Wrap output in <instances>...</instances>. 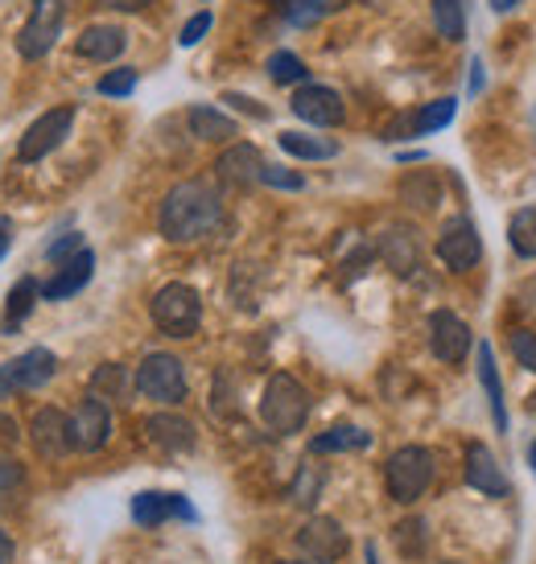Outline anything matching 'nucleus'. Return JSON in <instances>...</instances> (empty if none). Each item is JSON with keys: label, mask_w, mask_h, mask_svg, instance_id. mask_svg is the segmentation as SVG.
<instances>
[{"label": "nucleus", "mask_w": 536, "mask_h": 564, "mask_svg": "<svg viewBox=\"0 0 536 564\" xmlns=\"http://www.w3.org/2000/svg\"><path fill=\"white\" fill-rule=\"evenodd\" d=\"M186 124L199 141H211V144L232 141V137L239 132L236 120H232V116H223L219 108H211V104H194V108L186 111Z\"/></svg>", "instance_id": "4be33fe9"}, {"label": "nucleus", "mask_w": 536, "mask_h": 564, "mask_svg": "<svg viewBox=\"0 0 536 564\" xmlns=\"http://www.w3.org/2000/svg\"><path fill=\"white\" fill-rule=\"evenodd\" d=\"M400 198L409 206H417V210H433V206L442 203V186H438V177L429 170L409 173V177L400 182Z\"/></svg>", "instance_id": "bb28decb"}, {"label": "nucleus", "mask_w": 536, "mask_h": 564, "mask_svg": "<svg viewBox=\"0 0 536 564\" xmlns=\"http://www.w3.org/2000/svg\"><path fill=\"white\" fill-rule=\"evenodd\" d=\"M223 198L211 182H178L158 210V227L170 243H199L223 227Z\"/></svg>", "instance_id": "f257e3e1"}, {"label": "nucleus", "mask_w": 536, "mask_h": 564, "mask_svg": "<svg viewBox=\"0 0 536 564\" xmlns=\"http://www.w3.org/2000/svg\"><path fill=\"white\" fill-rule=\"evenodd\" d=\"M429 346H433V355L442 362H454L458 367V362L471 355L474 334L454 310H433V314H429Z\"/></svg>", "instance_id": "9b49d317"}, {"label": "nucleus", "mask_w": 536, "mask_h": 564, "mask_svg": "<svg viewBox=\"0 0 536 564\" xmlns=\"http://www.w3.org/2000/svg\"><path fill=\"white\" fill-rule=\"evenodd\" d=\"M260 182L272 186V189H301L305 186V177L293 173V170H285V165H265V170H260Z\"/></svg>", "instance_id": "58836bf2"}, {"label": "nucleus", "mask_w": 536, "mask_h": 564, "mask_svg": "<svg viewBox=\"0 0 536 564\" xmlns=\"http://www.w3.org/2000/svg\"><path fill=\"white\" fill-rule=\"evenodd\" d=\"M211 25H215V17L211 13H194L186 21V25H182V33H178V46H199V42H203L206 37V30H211Z\"/></svg>", "instance_id": "ea45409f"}, {"label": "nucleus", "mask_w": 536, "mask_h": 564, "mask_svg": "<svg viewBox=\"0 0 536 564\" xmlns=\"http://www.w3.org/2000/svg\"><path fill=\"white\" fill-rule=\"evenodd\" d=\"M223 104H232V108L248 111V116H256V120H268V108H260V104H256V99H248V95L227 91V95H223Z\"/></svg>", "instance_id": "c03bdc74"}, {"label": "nucleus", "mask_w": 536, "mask_h": 564, "mask_svg": "<svg viewBox=\"0 0 536 564\" xmlns=\"http://www.w3.org/2000/svg\"><path fill=\"white\" fill-rule=\"evenodd\" d=\"M9 561H13V535L0 532V564H9Z\"/></svg>", "instance_id": "de8ad7c7"}, {"label": "nucleus", "mask_w": 536, "mask_h": 564, "mask_svg": "<svg viewBox=\"0 0 536 564\" xmlns=\"http://www.w3.org/2000/svg\"><path fill=\"white\" fill-rule=\"evenodd\" d=\"M149 314H153V326H158L161 334H170V338H190V334L199 329V322H203V297H199L190 284L170 281L153 293Z\"/></svg>", "instance_id": "7ed1b4c3"}, {"label": "nucleus", "mask_w": 536, "mask_h": 564, "mask_svg": "<svg viewBox=\"0 0 536 564\" xmlns=\"http://www.w3.org/2000/svg\"><path fill=\"white\" fill-rule=\"evenodd\" d=\"M467 482L479 490V495H487V499H507L512 495V482H507L504 466L495 462L483 441H471L467 445Z\"/></svg>", "instance_id": "4468645a"}, {"label": "nucleus", "mask_w": 536, "mask_h": 564, "mask_svg": "<svg viewBox=\"0 0 536 564\" xmlns=\"http://www.w3.org/2000/svg\"><path fill=\"white\" fill-rule=\"evenodd\" d=\"M30 437H33V449L42 457H63L71 449V416H66L63 408H37L30 421Z\"/></svg>", "instance_id": "2eb2a0df"}, {"label": "nucleus", "mask_w": 536, "mask_h": 564, "mask_svg": "<svg viewBox=\"0 0 536 564\" xmlns=\"http://www.w3.org/2000/svg\"><path fill=\"white\" fill-rule=\"evenodd\" d=\"M433 25L446 42L467 37V0H433Z\"/></svg>", "instance_id": "7c9ffc66"}, {"label": "nucleus", "mask_w": 536, "mask_h": 564, "mask_svg": "<svg viewBox=\"0 0 536 564\" xmlns=\"http://www.w3.org/2000/svg\"><path fill=\"white\" fill-rule=\"evenodd\" d=\"M322 486H326V470H322V466H314V462H305V466L298 470V478L289 482V502L310 511V507L322 499Z\"/></svg>", "instance_id": "cd10ccee"}, {"label": "nucleus", "mask_w": 536, "mask_h": 564, "mask_svg": "<svg viewBox=\"0 0 536 564\" xmlns=\"http://www.w3.org/2000/svg\"><path fill=\"white\" fill-rule=\"evenodd\" d=\"M396 549L405 556H421L426 552V519H405L396 523Z\"/></svg>", "instance_id": "f704fd0d"}, {"label": "nucleus", "mask_w": 536, "mask_h": 564, "mask_svg": "<svg viewBox=\"0 0 536 564\" xmlns=\"http://www.w3.org/2000/svg\"><path fill=\"white\" fill-rule=\"evenodd\" d=\"M507 243H512L516 256L536 260V206H524V210L512 215V223H507Z\"/></svg>", "instance_id": "c756f323"}, {"label": "nucleus", "mask_w": 536, "mask_h": 564, "mask_svg": "<svg viewBox=\"0 0 536 564\" xmlns=\"http://www.w3.org/2000/svg\"><path fill=\"white\" fill-rule=\"evenodd\" d=\"M95 91L108 95V99H125V95L137 91V70H132V66H120V70H111V75H104V79L95 83Z\"/></svg>", "instance_id": "c9c22d12"}, {"label": "nucleus", "mask_w": 536, "mask_h": 564, "mask_svg": "<svg viewBox=\"0 0 536 564\" xmlns=\"http://www.w3.org/2000/svg\"><path fill=\"white\" fill-rule=\"evenodd\" d=\"M367 564H379V556H376V544H367Z\"/></svg>", "instance_id": "3c124183"}, {"label": "nucleus", "mask_w": 536, "mask_h": 564, "mask_svg": "<svg viewBox=\"0 0 536 564\" xmlns=\"http://www.w3.org/2000/svg\"><path fill=\"white\" fill-rule=\"evenodd\" d=\"M471 70H474V75H471V91H483V63H479V58H474V63H471Z\"/></svg>", "instance_id": "09e8293b"}, {"label": "nucleus", "mask_w": 536, "mask_h": 564, "mask_svg": "<svg viewBox=\"0 0 536 564\" xmlns=\"http://www.w3.org/2000/svg\"><path fill=\"white\" fill-rule=\"evenodd\" d=\"M347 544L351 540L343 532V523L331 516H310L298 532V552L310 564H339L347 556Z\"/></svg>", "instance_id": "0eeeda50"}, {"label": "nucleus", "mask_w": 536, "mask_h": 564, "mask_svg": "<svg viewBox=\"0 0 536 564\" xmlns=\"http://www.w3.org/2000/svg\"><path fill=\"white\" fill-rule=\"evenodd\" d=\"M289 158H301V161H331L339 158V144L326 141V137H310V132H281L277 137Z\"/></svg>", "instance_id": "a878e982"}, {"label": "nucleus", "mask_w": 536, "mask_h": 564, "mask_svg": "<svg viewBox=\"0 0 536 564\" xmlns=\"http://www.w3.org/2000/svg\"><path fill=\"white\" fill-rule=\"evenodd\" d=\"M25 490V470L17 462H0V511H9Z\"/></svg>", "instance_id": "72a5a7b5"}, {"label": "nucleus", "mask_w": 536, "mask_h": 564, "mask_svg": "<svg viewBox=\"0 0 536 564\" xmlns=\"http://www.w3.org/2000/svg\"><path fill=\"white\" fill-rule=\"evenodd\" d=\"M260 421H265L268 433H277V437L301 433L305 421H310V392H305L289 371L268 376L265 395H260Z\"/></svg>", "instance_id": "f03ea898"}, {"label": "nucleus", "mask_w": 536, "mask_h": 564, "mask_svg": "<svg viewBox=\"0 0 536 564\" xmlns=\"http://www.w3.org/2000/svg\"><path fill=\"white\" fill-rule=\"evenodd\" d=\"M483 256V239H479V227H474L467 215H458L442 227L438 236V260H442L450 272H471Z\"/></svg>", "instance_id": "9d476101"}, {"label": "nucleus", "mask_w": 536, "mask_h": 564, "mask_svg": "<svg viewBox=\"0 0 536 564\" xmlns=\"http://www.w3.org/2000/svg\"><path fill=\"white\" fill-rule=\"evenodd\" d=\"M144 433H149V441L158 445V449H165V454H190L194 449V424L186 421V416H178V412H153L149 421H144Z\"/></svg>", "instance_id": "f3484780"}, {"label": "nucleus", "mask_w": 536, "mask_h": 564, "mask_svg": "<svg viewBox=\"0 0 536 564\" xmlns=\"http://www.w3.org/2000/svg\"><path fill=\"white\" fill-rule=\"evenodd\" d=\"M458 111V99H433V104H426V108L417 111V137H429V132H438V128H446L450 120H454Z\"/></svg>", "instance_id": "473e14b6"}, {"label": "nucleus", "mask_w": 536, "mask_h": 564, "mask_svg": "<svg viewBox=\"0 0 536 564\" xmlns=\"http://www.w3.org/2000/svg\"><path fill=\"white\" fill-rule=\"evenodd\" d=\"M17 371H21V392H33V388H42L46 379H54L58 355L46 350V346H30L25 355H17Z\"/></svg>", "instance_id": "5701e85b"}, {"label": "nucleus", "mask_w": 536, "mask_h": 564, "mask_svg": "<svg viewBox=\"0 0 536 564\" xmlns=\"http://www.w3.org/2000/svg\"><path fill=\"white\" fill-rule=\"evenodd\" d=\"M409 137H417V111H405L384 128V141H409Z\"/></svg>", "instance_id": "79ce46f5"}, {"label": "nucleus", "mask_w": 536, "mask_h": 564, "mask_svg": "<svg viewBox=\"0 0 536 564\" xmlns=\"http://www.w3.org/2000/svg\"><path fill=\"white\" fill-rule=\"evenodd\" d=\"M37 297H42V284L33 281V276H21V281L9 289V297H4V334H13V329L33 314Z\"/></svg>", "instance_id": "393cba45"}, {"label": "nucleus", "mask_w": 536, "mask_h": 564, "mask_svg": "<svg viewBox=\"0 0 536 564\" xmlns=\"http://www.w3.org/2000/svg\"><path fill=\"white\" fill-rule=\"evenodd\" d=\"M289 108L298 120L314 128H339L347 120V104H343V95L334 91V87H322V83H301L293 99H289Z\"/></svg>", "instance_id": "1a4fd4ad"}, {"label": "nucleus", "mask_w": 536, "mask_h": 564, "mask_svg": "<svg viewBox=\"0 0 536 564\" xmlns=\"http://www.w3.org/2000/svg\"><path fill=\"white\" fill-rule=\"evenodd\" d=\"M528 466L536 470V441H533V449H528Z\"/></svg>", "instance_id": "603ef678"}, {"label": "nucleus", "mask_w": 536, "mask_h": 564, "mask_svg": "<svg viewBox=\"0 0 536 564\" xmlns=\"http://www.w3.org/2000/svg\"><path fill=\"white\" fill-rule=\"evenodd\" d=\"M132 519H137L141 528H161V523H170V519H186V523H194V519H199V511L190 507L186 495L141 490V495L132 499Z\"/></svg>", "instance_id": "ddd939ff"}, {"label": "nucleus", "mask_w": 536, "mask_h": 564, "mask_svg": "<svg viewBox=\"0 0 536 564\" xmlns=\"http://www.w3.org/2000/svg\"><path fill=\"white\" fill-rule=\"evenodd\" d=\"M63 21H66V0H33L30 9V21L21 25L17 33V54L21 58H46L54 42H58V33H63Z\"/></svg>", "instance_id": "423d86ee"}, {"label": "nucleus", "mask_w": 536, "mask_h": 564, "mask_svg": "<svg viewBox=\"0 0 536 564\" xmlns=\"http://www.w3.org/2000/svg\"><path fill=\"white\" fill-rule=\"evenodd\" d=\"M79 251H83V236L79 231H66V236H58L46 248V260L50 264H66V260H71V256H79Z\"/></svg>", "instance_id": "4c0bfd02"}, {"label": "nucleus", "mask_w": 536, "mask_h": 564, "mask_svg": "<svg viewBox=\"0 0 536 564\" xmlns=\"http://www.w3.org/2000/svg\"><path fill=\"white\" fill-rule=\"evenodd\" d=\"M474 362H479V383L487 392L491 404V421L500 433H507V404H504V383H500V367H495V355H491V343L474 346Z\"/></svg>", "instance_id": "aec40b11"}, {"label": "nucleus", "mask_w": 536, "mask_h": 564, "mask_svg": "<svg viewBox=\"0 0 536 564\" xmlns=\"http://www.w3.org/2000/svg\"><path fill=\"white\" fill-rule=\"evenodd\" d=\"M516 4H521V0H491V9H495V13H512Z\"/></svg>", "instance_id": "8fccbe9b"}, {"label": "nucleus", "mask_w": 536, "mask_h": 564, "mask_svg": "<svg viewBox=\"0 0 536 564\" xmlns=\"http://www.w3.org/2000/svg\"><path fill=\"white\" fill-rule=\"evenodd\" d=\"M450 564H454V561H450Z\"/></svg>", "instance_id": "5fc2aeb1"}, {"label": "nucleus", "mask_w": 536, "mask_h": 564, "mask_svg": "<svg viewBox=\"0 0 536 564\" xmlns=\"http://www.w3.org/2000/svg\"><path fill=\"white\" fill-rule=\"evenodd\" d=\"M111 437V412L104 400H95L87 395L75 412H71V449H79V454H95V449H104Z\"/></svg>", "instance_id": "f8f14e48"}, {"label": "nucleus", "mask_w": 536, "mask_h": 564, "mask_svg": "<svg viewBox=\"0 0 536 564\" xmlns=\"http://www.w3.org/2000/svg\"><path fill=\"white\" fill-rule=\"evenodd\" d=\"M95 276V251L83 248L79 256H71L66 264H58V272L42 284V301H66L75 297L79 289H87V281Z\"/></svg>", "instance_id": "dca6fc26"}, {"label": "nucleus", "mask_w": 536, "mask_h": 564, "mask_svg": "<svg viewBox=\"0 0 536 564\" xmlns=\"http://www.w3.org/2000/svg\"><path fill=\"white\" fill-rule=\"evenodd\" d=\"M277 564H305V561H277Z\"/></svg>", "instance_id": "864d4df0"}, {"label": "nucleus", "mask_w": 536, "mask_h": 564, "mask_svg": "<svg viewBox=\"0 0 536 564\" xmlns=\"http://www.w3.org/2000/svg\"><path fill=\"white\" fill-rule=\"evenodd\" d=\"M512 355H516L521 367L536 371V334L533 329H516V334H512Z\"/></svg>", "instance_id": "a19ab883"}, {"label": "nucleus", "mask_w": 536, "mask_h": 564, "mask_svg": "<svg viewBox=\"0 0 536 564\" xmlns=\"http://www.w3.org/2000/svg\"><path fill=\"white\" fill-rule=\"evenodd\" d=\"M260 170H265V158L256 144H232L215 161V173L227 186H253V182H260Z\"/></svg>", "instance_id": "a211bd4d"}, {"label": "nucleus", "mask_w": 536, "mask_h": 564, "mask_svg": "<svg viewBox=\"0 0 536 564\" xmlns=\"http://www.w3.org/2000/svg\"><path fill=\"white\" fill-rule=\"evenodd\" d=\"M71 124H75V108H71V104L50 108L46 116H37V120L25 128V137H21V144H17V158L21 161L50 158V153L71 137Z\"/></svg>", "instance_id": "6e6552de"}, {"label": "nucleus", "mask_w": 536, "mask_h": 564, "mask_svg": "<svg viewBox=\"0 0 536 564\" xmlns=\"http://www.w3.org/2000/svg\"><path fill=\"white\" fill-rule=\"evenodd\" d=\"M128 46V33L120 25H87L79 33V42H75V54L79 58H92V63H111V58H120Z\"/></svg>", "instance_id": "6ab92c4d"}, {"label": "nucleus", "mask_w": 536, "mask_h": 564, "mask_svg": "<svg viewBox=\"0 0 536 564\" xmlns=\"http://www.w3.org/2000/svg\"><path fill=\"white\" fill-rule=\"evenodd\" d=\"M433 482V454H429L426 445H400L393 457H388V466H384V486H388V495L396 502H417L421 495L429 490Z\"/></svg>", "instance_id": "20e7f679"}, {"label": "nucleus", "mask_w": 536, "mask_h": 564, "mask_svg": "<svg viewBox=\"0 0 536 564\" xmlns=\"http://www.w3.org/2000/svg\"><path fill=\"white\" fill-rule=\"evenodd\" d=\"M13 392H21V371L13 362H0V400H13Z\"/></svg>", "instance_id": "37998d69"}, {"label": "nucleus", "mask_w": 536, "mask_h": 564, "mask_svg": "<svg viewBox=\"0 0 536 564\" xmlns=\"http://www.w3.org/2000/svg\"><path fill=\"white\" fill-rule=\"evenodd\" d=\"M137 392L144 400H158V404H182L186 400V367L182 359L153 350L144 355V362L137 367Z\"/></svg>", "instance_id": "39448f33"}, {"label": "nucleus", "mask_w": 536, "mask_h": 564, "mask_svg": "<svg viewBox=\"0 0 536 564\" xmlns=\"http://www.w3.org/2000/svg\"><path fill=\"white\" fill-rule=\"evenodd\" d=\"M128 388H132V379H128V371L120 367V362H104V367H95L92 376V395L95 400H125Z\"/></svg>", "instance_id": "c85d7f7f"}, {"label": "nucleus", "mask_w": 536, "mask_h": 564, "mask_svg": "<svg viewBox=\"0 0 536 564\" xmlns=\"http://www.w3.org/2000/svg\"><path fill=\"white\" fill-rule=\"evenodd\" d=\"M367 445H372V433H363L355 424H334L310 441V454H351V449H367Z\"/></svg>", "instance_id": "b1692460"}, {"label": "nucleus", "mask_w": 536, "mask_h": 564, "mask_svg": "<svg viewBox=\"0 0 536 564\" xmlns=\"http://www.w3.org/2000/svg\"><path fill=\"white\" fill-rule=\"evenodd\" d=\"M281 9L293 25H310V21L326 13V0H281Z\"/></svg>", "instance_id": "e433bc0d"}, {"label": "nucleus", "mask_w": 536, "mask_h": 564, "mask_svg": "<svg viewBox=\"0 0 536 564\" xmlns=\"http://www.w3.org/2000/svg\"><path fill=\"white\" fill-rule=\"evenodd\" d=\"M9 248H13V219H9V215H0V260L9 256Z\"/></svg>", "instance_id": "49530a36"}, {"label": "nucleus", "mask_w": 536, "mask_h": 564, "mask_svg": "<svg viewBox=\"0 0 536 564\" xmlns=\"http://www.w3.org/2000/svg\"><path fill=\"white\" fill-rule=\"evenodd\" d=\"M268 79L277 83V87H289V83H305L310 79V70H305V63H301L293 50H277V54H268Z\"/></svg>", "instance_id": "2f4dec72"}, {"label": "nucleus", "mask_w": 536, "mask_h": 564, "mask_svg": "<svg viewBox=\"0 0 536 564\" xmlns=\"http://www.w3.org/2000/svg\"><path fill=\"white\" fill-rule=\"evenodd\" d=\"M379 256L388 260V268H393L396 276H412L417 264H421V248H417L412 231H405V227L384 231V239H379Z\"/></svg>", "instance_id": "412c9836"}, {"label": "nucleus", "mask_w": 536, "mask_h": 564, "mask_svg": "<svg viewBox=\"0 0 536 564\" xmlns=\"http://www.w3.org/2000/svg\"><path fill=\"white\" fill-rule=\"evenodd\" d=\"M99 9H120V13H137L144 4H153V0H95Z\"/></svg>", "instance_id": "a18cd8bd"}]
</instances>
